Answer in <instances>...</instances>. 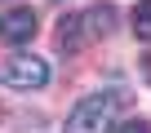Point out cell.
<instances>
[{"label":"cell","instance_id":"cell-1","mask_svg":"<svg viewBox=\"0 0 151 133\" xmlns=\"http://www.w3.org/2000/svg\"><path fill=\"white\" fill-rule=\"evenodd\" d=\"M116 107H120L116 93H89L85 102H76V111L67 115L62 133H107L116 124Z\"/></svg>","mask_w":151,"mask_h":133},{"label":"cell","instance_id":"cell-2","mask_svg":"<svg viewBox=\"0 0 151 133\" xmlns=\"http://www.w3.org/2000/svg\"><path fill=\"white\" fill-rule=\"evenodd\" d=\"M0 80H5L9 89H18V93L45 89V84H49V62L36 58V53H14V58L5 62V71H0Z\"/></svg>","mask_w":151,"mask_h":133},{"label":"cell","instance_id":"cell-3","mask_svg":"<svg viewBox=\"0 0 151 133\" xmlns=\"http://www.w3.org/2000/svg\"><path fill=\"white\" fill-rule=\"evenodd\" d=\"M36 27H40V22H36L31 9H14L9 18H0V36H5L9 44H27V40L36 36Z\"/></svg>","mask_w":151,"mask_h":133},{"label":"cell","instance_id":"cell-4","mask_svg":"<svg viewBox=\"0 0 151 133\" xmlns=\"http://www.w3.org/2000/svg\"><path fill=\"white\" fill-rule=\"evenodd\" d=\"M85 18V36L89 40H98V36H111L116 31V5H93L89 14H80Z\"/></svg>","mask_w":151,"mask_h":133},{"label":"cell","instance_id":"cell-5","mask_svg":"<svg viewBox=\"0 0 151 133\" xmlns=\"http://www.w3.org/2000/svg\"><path fill=\"white\" fill-rule=\"evenodd\" d=\"M129 22H133V36H138V40H151V0H138Z\"/></svg>","mask_w":151,"mask_h":133},{"label":"cell","instance_id":"cell-6","mask_svg":"<svg viewBox=\"0 0 151 133\" xmlns=\"http://www.w3.org/2000/svg\"><path fill=\"white\" fill-rule=\"evenodd\" d=\"M111 133H151V129H147L142 120H120V124H116Z\"/></svg>","mask_w":151,"mask_h":133}]
</instances>
